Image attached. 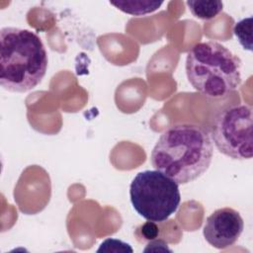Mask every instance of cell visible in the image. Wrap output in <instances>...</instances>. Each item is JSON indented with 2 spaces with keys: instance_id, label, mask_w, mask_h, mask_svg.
Returning <instances> with one entry per match:
<instances>
[{
  "instance_id": "cell-10",
  "label": "cell",
  "mask_w": 253,
  "mask_h": 253,
  "mask_svg": "<svg viewBox=\"0 0 253 253\" xmlns=\"http://www.w3.org/2000/svg\"><path fill=\"white\" fill-rule=\"evenodd\" d=\"M97 252H129L132 253L133 249L131 246L117 238H107L105 239L98 248Z\"/></svg>"
},
{
  "instance_id": "cell-9",
  "label": "cell",
  "mask_w": 253,
  "mask_h": 253,
  "mask_svg": "<svg viewBox=\"0 0 253 253\" xmlns=\"http://www.w3.org/2000/svg\"><path fill=\"white\" fill-rule=\"evenodd\" d=\"M233 33L242 47L246 50L252 51V17H247L235 23Z\"/></svg>"
},
{
  "instance_id": "cell-11",
  "label": "cell",
  "mask_w": 253,
  "mask_h": 253,
  "mask_svg": "<svg viewBox=\"0 0 253 253\" xmlns=\"http://www.w3.org/2000/svg\"><path fill=\"white\" fill-rule=\"evenodd\" d=\"M138 230L140 232V235L145 240H148V241L156 239L159 236V228L156 222H153V221L147 220L146 222H144L142 225L138 227Z\"/></svg>"
},
{
  "instance_id": "cell-1",
  "label": "cell",
  "mask_w": 253,
  "mask_h": 253,
  "mask_svg": "<svg viewBox=\"0 0 253 253\" xmlns=\"http://www.w3.org/2000/svg\"><path fill=\"white\" fill-rule=\"evenodd\" d=\"M212 153V142L206 129L182 123L162 132L151 151L150 162L156 170L183 185L208 171Z\"/></svg>"
},
{
  "instance_id": "cell-4",
  "label": "cell",
  "mask_w": 253,
  "mask_h": 253,
  "mask_svg": "<svg viewBox=\"0 0 253 253\" xmlns=\"http://www.w3.org/2000/svg\"><path fill=\"white\" fill-rule=\"evenodd\" d=\"M129 198L135 211L153 222L166 221L179 208V185L158 170L137 173L129 186Z\"/></svg>"
},
{
  "instance_id": "cell-7",
  "label": "cell",
  "mask_w": 253,
  "mask_h": 253,
  "mask_svg": "<svg viewBox=\"0 0 253 253\" xmlns=\"http://www.w3.org/2000/svg\"><path fill=\"white\" fill-rule=\"evenodd\" d=\"M110 4L124 13L132 16H142L158 10L159 7L163 4V1L111 0Z\"/></svg>"
},
{
  "instance_id": "cell-3",
  "label": "cell",
  "mask_w": 253,
  "mask_h": 253,
  "mask_svg": "<svg viewBox=\"0 0 253 253\" xmlns=\"http://www.w3.org/2000/svg\"><path fill=\"white\" fill-rule=\"evenodd\" d=\"M186 74L202 95L224 97L241 83V60L223 44L210 41L194 44L187 53Z\"/></svg>"
},
{
  "instance_id": "cell-2",
  "label": "cell",
  "mask_w": 253,
  "mask_h": 253,
  "mask_svg": "<svg viewBox=\"0 0 253 253\" xmlns=\"http://www.w3.org/2000/svg\"><path fill=\"white\" fill-rule=\"evenodd\" d=\"M47 53L34 32L5 27L0 31V84L9 92L37 87L47 69Z\"/></svg>"
},
{
  "instance_id": "cell-5",
  "label": "cell",
  "mask_w": 253,
  "mask_h": 253,
  "mask_svg": "<svg viewBox=\"0 0 253 253\" xmlns=\"http://www.w3.org/2000/svg\"><path fill=\"white\" fill-rule=\"evenodd\" d=\"M252 107L233 104L222 108L214 117L211 137L217 150L236 160L252 158Z\"/></svg>"
},
{
  "instance_id": "cell-6",
  "label": "cell",
  "mask_w": 253,
  "mask_h": 253,
  "mask_svg": "<svg viewBox=\"0 0 253 253\" xmlns=\"http://www.w3.org/2000/svg\"><path fill=\"white\" fill-rule=\"evenodd\" d=\"M244 229V221L240 213L232 208L215 210L207 217L203 235L207 242L216 249L232 246Z\"/></svg>"
},
{
  "instance_id": "cell-8",
  "label": "cell",
  "mask_w": 253,
  "mask_h": 253,
  "mask_svg": "<svg viewBox=\"0 0 253 253\" xmlns=\"http://www.w3.org/2000/svg\"><path fill=\"white\" fill-rule=\"evenodd\" d=\"M186 4L190 12L201 20L213 19L223 9V3L218 0H188Z\"/></svg>"
}]
</instances>
